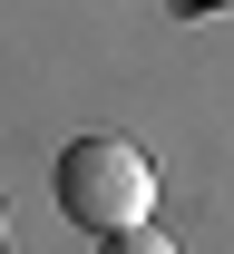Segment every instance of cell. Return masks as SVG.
I'll return each mask as SVG.
<instances>
[{
    "instance_id": "2",
    "label": "cell",
    "mask_w": 234,
    "mask_h": 254,
    "mask_svg": "<svg viewBox=\"0 0 234 254\" xmlns=\"http://www.w3.org/2000/svg\"><path fill=\"white\" fill-rule=\"evenodd\" d=\"M98 254H176V245L156 235V215H146V225H117V235H98Z\"/></svg>"
},
{
    "instance_id": "1",
    "label": "cell",
    "mask_w": 234,
    "mask_h": 254,
    "mask_svg": "<svg viewBox=\"0 0 234 254\" xmlns=\"http://www.w3.org/2000/svg\"><path fill=\"white\" fill-rule=\"evenodd\" d=\"M59 205L88 235H117V225H146L156 215V166L137 137H68L59 147Z\"/></svg>"
},
{
    "instance_id": "3",
    "label": "cell",
    "mask_w": 234,
    "mask_h": 254,
    "mask_svg": "<svg viewBox=\"0 0 234 254\" xmlns=\"http://www.w3.org/2000/svg\"><path fill=\"white\" fill-rule=\"evenodd\" d=\"M0 245H10V205H0Z\"/></svg>"
}]
</instances>
